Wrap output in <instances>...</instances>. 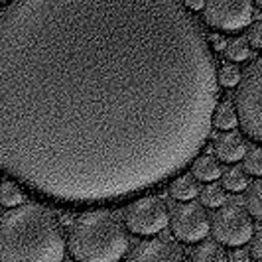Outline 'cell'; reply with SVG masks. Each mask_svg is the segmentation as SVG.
Here are the masks:
<instances>
[{
    "label": "cell",
    "instance_id": "obj_1",
    "mask_svg": "<svg viewBox=\"0 0 262 262\" xmlns=\"http://www.w3.org/2000/svg\"><path fill=\"white\" fill-rule=\"evenodd\" d=\"M217 63L178 0H16L0 12V168L61 203L136 195L203 148Z\"/></svg>",
    "mask_w": 262,
    "mask_h": 262
},
{
    "label": "cell",
    "instance_id": "obj_9",
    "mask_svg": "<svg viewBox=\"0 0 262 262\" xmlns=\"http://www.w3.org/2000/svg\"><path fill=\"white\" fill-rule=\"evenodd\" d=\"M126 262H187L182 247L166 238H148L136 245Z\"/></svg>",
    "mask_w": 262,
    "mask_h": 262
},
{
    "label": "cell",
    "instance_id": "obj_15",
    "mask_svg": "<svg viewBox=\"0 0 262 262\" xmlns=\"http://www.w3.org/2000/svg\"><path fill=\"white\" fill-rule=\"evenodd\" d=\"M225 57H229L231 61H247V59H252L254 57V52L249 46L247 38H235L229 39L225 43Z\"/></svg>",
    "mask_w": 262,
    "mask_h": 262
},
{
    "label": "cell",
    "instance_id": "obj_20",
    "mask_svg": "<svg viewBox=\"0 0 262 262\" xmlns=\"http://www.w3.org/2000/svg\"><path fill=\"white\" fill-rule=\"evenodd\" d=\"M241 81V69L235 63H225L219 71H217V85L223 87H235Z\"/></svg>",
    "mask_w": 262,
    "mask_h": 262
},
{
    "label": "cell",
    "instance_id": "obj_19",
    "mask_svg": "<svg viewBox=\"0 0 262 262\" xmlns=\"http://www.w3.org/2000/svg\"><path fill=\"white\" fill-rule=\"evenodd\" d=\"M225 189L219 184H209L201 189V205L203 207H221L225 203Z\"/></svg>",
    "mask_w": 262,
    "mask_h": 262
},
{
    "label": "cell",
    "instance_id": "obj_5",
    "mask_svg": "<svg viewBox=\"0 0 262 262\" xmlns=\"http://www.w3.org/2000/svg\"><path fill=\"white\" fill-rule=\"evenodd\" d=\"M211 233L215 235V241L219 245L241 247L250 241V236L254 233V221L249 215V211L245 209V205H241L238 201H229V203H223L215 213L211 223Z\"/></svg>",
    "mask_w": 262,
    "mask_h": 262
},
{
    "label": "cell",
    "instance_id": "obj_14",
    "mask_svg": "<svg viewBox=\"0 0 262 262\" xmlns=\"http://www.w3.org/2000/svg\"><path fill=\"white\" fill-rule=\"evenodd\" d=\"M211 124H215L217 128L221 130H233L238 120H236V111L235 105L231 101H223L215 106L213 111V117H211Z\"/></svg>",
    "mask_w": 262,
    "mask_h": 262
},
{
    "label": "cell",
    "instance_id": "obj_26",
    "mask_svg": "<svg viewBox=\"0 0 262 262\" xmlns=\"http://www.w3.org/2000/svg\"><path fill=\"white\" fill-rule=\"evenodd\" d=\"M184 6L187 10H203L205 2H201V0H187V2H184Z\"/></svg>",
    "mask_w": 262,
    "mask_h": 262
},
{
    "label": "cell",
    "instance_id": "obj_10",
    "mask_svg": "<svg viewBox=\"0 0 262 262\" xmlns=\"http://www.w3.org/2000/svg\"><path fill=\"white\" fill-rule=\"evenodd\" d=\"M213 150H215V154L221 162L231 164V162H238V160L245 158L247 150H249V144H247L245 136L238 130H227L215 138Z\"/></svg>",
    "mask_w": 262,
    "mask_h": 262
},
{
    "label": "cell",
    "instance_id": "obj_6",
    "mask_svg": "<svg viewBox=\"0 0 262 262\" xmlns=\"http://www.w3.org/2000/svg\"><path fill=\"white\" fill-rule=\"evenodd\" d=\"M124 217H126V227L134 235L140 236L158 235L168 227V221H170L168 205L164 203V199L156 195L140 197L132 201Z\"/></svg>",
    "mask_w": 262,
    "mask_h": 262
},
{
    "label": "cell",
    "instance_id": "obj_3",
    "mask_svg": "<svg viewBox=\"0 0 262 262\" xmlns=\"http://www.w3.org/2000/svg\"><path fill=\"white\" fill-rule=\"evenodd\" d=\"M67 247L77 262H118L128 250V235L113 213L89 211L75 219Z\"/></svg>",
    "mask_w": 262,
    "mask_h": 262
},
{
    "label": "cell",
    "instance_id": "obj_23",
    "mask_svg": "<svg viewBox=\"0 0 262 262\" xmlns=\"http://www.w3.org/2000/svg\"><path fill=\"white\" fill-rule=\"evenodd\" d=\"M250 258L254 260H260L262 258V233L260 231H254L250 236Z\"/></svg>",
    "mask_w": 262,
    "mask_h": 262
},
{
    "label": "cell",
    "instance_id": "obj_13",
    "mask_svg": "<svg viewBox=\"0 0 262 262\" xmlns=\"http://www.w3.org/2000/svg\"><path fill=\"white\" fill-rule=\"evenodd\" d=\"M170 195L178 201H189L199 195V184L193 176H180L170 184Z\"/></svg>",
    "mask_w": 262,
    "mask_h": 262
},
{
    "label": "cell",
    "instance_id": "obj_4",
    "mask_svg": "<svg viewBox=\"0 0 262 262\" xmlns=\"http://www.w3.org/2000/svg\"><path fill=\"white\" fill-rule=\"evenodd\" d=\"M236 89V120L243 126L254 142L262 140V108H260V93H262V61L254 55L252 63L245 71V79L238 81Z\"/></svg>",
    "mask_w": 262,
    "mask_h": 262
},
{
    "label": "cell",
    "instance_id": "obj_21",
    "mask_svg": "<svg viewBox=\"0 0 262 262\" xmlns=\"http://www.w3.org/2000/svg\"><path fill=\"white\" fill-rule=\"evenodd\" d=\"M245 168H247V173L249 176H254V178H260L262 176V150L260 148H250L249 152L245 154Z\"/></svg>",
    "mask_w": 262,
    "mask_h": 262
},
{
    "label": "cell",
    "instance_id": "obj_12",
    "mask_svg": "<svg viewBox=\"0 0 262 262\" xmlns=\"http://www.w3.org/2000/svg\"><path fill=\"white\" fill-rule=\"evenodd\" d=\"M191 262H229L225 249L217 241H205L191 252Z\"/></svg>",
    "mask_w": 262,
    "mask_h": 262
},
{
    "label": "cell",
    "instance_id": "obj_17",
    "mask_svg": "<svg viewBox=\"0 0 262 262\" xmlns=\"http://www.w3.org/2000/svg\"><path fill=\"white\" fill-rule=\"evenodd\" d=\"M247 207L245 209L249 211L250 217H254V219H260L262 217V182L256 178V180H252L247 187Z\"/></svg>",
    "mask_w": 262,
    "mask_h": 262
},
{
    "label": "cell",
    "instance_id": "obj_8",
    "mask_svg": "<svg viewBox=\"0 0 262 262\" xmlns=\"http://www.w3.org/2000/svg\"><path fill=\"white\" fill-rule=\"evenodd\" d=\"M170 225L171 233L184 243H199L211 233L209 213L195 201L180 203L171 213Z\"/></svg>",
    "mask_w": 262,
    "mask_h": 262
},
{
    "label": "cell",
    "instance_id": "obj_25",
    "mask_svg": "<svg viewBox=\"0 0 262 262\" xmlns=\"http://www.w3.org/2000/svg\"><path fill=\"white\" fill-rule=\"evenodd\" d=\"M211 43H213L215 50H223L225 43H227V39H225L221 34H213V36H211Z\"/></svg>",
    "mask_w": 262,
    "mask_h": 262
},
{
    "label": "cell",
    "instance_id": "obj_7",
    "mask_svg": "<svg viewBox=\"0 0 262 262\" xmlns=\"http://www.w3.org/2000/svg\"><path fill=\"white\" fill-rule=\"evenodd\" d=\"M205 24L223 32H238L252 22V2L249 0H211L203 6Z\"/></svg>",
    "mask_w": 262,
    "mask_h": 262
},
{
    "label": "cell",
    "instance_id": "obj_16",
    "mask_svg": "<svg viewBox=\"0 0 262 262\" xmlns=\"http://www.w3.org/2000/svg\"><path fill=\"white\" fill-rule=\"evenodd\" d=\"M250 184V176L243 168L233 166L227 168V171L223 173V189L229 191H245Z\"/></svg>",
    "mask_w": 262,
    "mask_h": 262
},
{
    "label": "cell",
    "instance_id": "obj_2",
    "mask_svg": "<svg viewBox=\"0 0 262 262\" xmlns=\"http://www.w3.org/2000/svg\"><path fill=\"white\" fill-rule=\"evenodd\" d=\"M59 219L39 203H22L0 217V262H63Z\"/></svg>",
    "mask_w": 262,
    "mask_h": 262
},
{
    "label": "cell",
    "instance_id": "obj_11",
    "mask_svg": "<svg viewBox=\"0 0 262 262\" xmlns=\"http://www.w3.org/2000/svg\"><path fill=\"white\" fill-rule=\"evenodd\" d=\"M191 171H193V178L199 182H215L223 173L221 162L211 154H201V156L193 158Z\"/></svg>",
    "mask_w": 262,
    "mask_h": 262
},
{
    "label": "cell",
    "instance_id": "obj_18",
    "mask_svg": "<svg viewBox=\"0 0 262 262\" xmlns=\"http://www.w3.org/2000/svg\"><path fill=\"white\" fill-rule=\"evenodd\" d=\"M24 201V191L16 182H2L0 184V203L4 207H18Z\"/></svg>",
    "mask_w": 262,
    "mask_h": 262
},
{
    "label": "cell",
    "instance_id": "obj_24",
    "mask_svg": "<svg viewBox=\"0 0 262 262\" xmlns=\"http://www.w3.org/2000/svg\"><path fill=\"white\" fill-rule=\"evenodd\" d=\"M231 262H252L250 252L245 249H235L231 252Z\"/></svg>",
    "mask_w": 262,
    "mask_h": 262
},
{
    "label": "cell",
    "instance_id": "obj_22",
    "mask_svg": "<svg viewBox=\"0 0 262 262\" xmlns=\"http://www.w3.org/2000/svg\"><path fill=\"white\" fill-rule=\"evenodd\" d=\"M249 46L252 50H258L262 48V22H254V24H250L249 28Z\"/></svg>",
    "mask_w": 262,
    "mask_h": 262
}]
</instances>
